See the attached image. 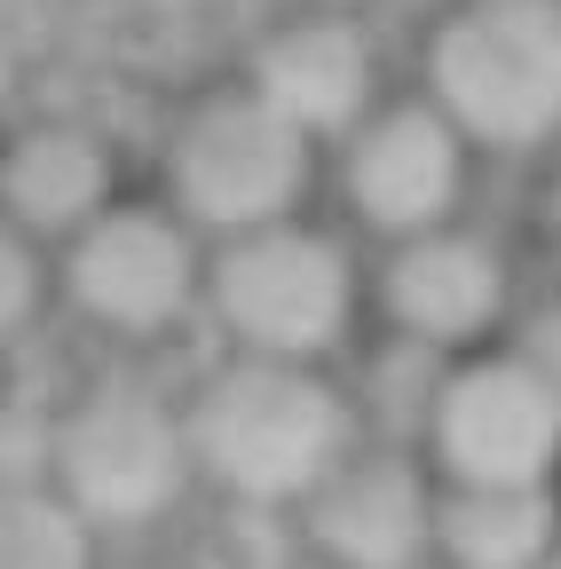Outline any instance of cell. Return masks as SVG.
I'll list each match as a JSON object with an SVG mask.
<instances>
[{
  "mask_svg": "<svg viewBox=\"0 0 561 569\" xmlns=\"http://www.w3.org/2000/svg\"><path fill=\"white\" fill-rule=\"evenodd\" d=\"M428 569H435V561H428Z\"/></svg>",
  "mask_w": 561,
  "mask_h": 569,
  "instance_id": "obj_23",
  "label": "cell"
},
{
  "mask_svg": "<svg viewBox=\"0 0 561 569\" xmlns=\"http://www.w3.org/2000/svg\"><path fill=\"white\" fill-rule=\"evenodd\" d=\"M0 403H9V356H0Z\"/></svg>",
  "mask_w": 561,
  "mask_h": 569,
  "instance_id": "obj_21",
  "label": "cell"
},
{
  "mask_svg": "<svg viewBox=\"0 0 561 569\" xmlns=\"http://www.w3.org/2000/svg\"><path fill=\"white\" fill-rule=\"evenodd\" d=\"M317 182H324V151L277 119L238 71L182 96L159 134V198L206 246L261 222H293V213H309Z\"/></svg>",
  "mask_w": 561,
  "mask_h": 569,
  "instance_id": "obj_5",
  "label": "cell"
},
{
  "mask_svg": "<svg viewBox=\"0 0 561 569\" xmlns=\"http://www.w3.org/2000/svg\"><path fill=\"white\" fill-rule=\"evenodd\" d=\"M151 9H206V0H151Z\"/></svg>",
  "mask_w": 561,
  "mask_h": 569,
  "instance_id": "obj_20",
  "label": "cell"
},
{
  "mask_svg": "<svg viewBox=\"0 0 561 569\" xmlns=\"http://www.w3.org/2000/svg\"><path fill=\"white\" fill-rule=\"evenodd\" d=\"M103 538L48 482H0V569H103Z\"/></svg>",
  "mask_w": 561,
  "mask_h": 569,
  "instance_id": "obj_14",
  "label": "cell"
},
{
  "mask_svg": "<svg viewBox=\"0 0 561 569\" xmlns=\"http://www.w3.org/2000/svg\"><path fill=\"white\" fill-rule=\"evenodd\" d=\"M119 190H127L119 142L96 119L40 111V119L0 127V222L24 230L32 246L56 253L80 222H96Z\"/></svg>",
  "mask_w": 561,
  "mask_h": 569,
  "instance_id": "obj_12",
  "label": "cell"
},
{
  "mask_svg": "<svg viewBox=\"0 0 561 569\" xmlns=\"http://www.w3.org/2000/svg\"><path fill=\"white\" fill-rule=\"evenodd\" d=\"M324 182L340 198V230L348 238H372V246H395V238H419V230H443L467 213V190H474V151L467 134L419 96H380L357 127H348L332 151H324Z\"/></svg>",
  "mask_w": 561,
  "mask_h": 569,
  "instance_id": "obj_8",
  "label": "cell"
},
{
  "mask_svg": "<svg viewBox=\"0 0 561 569\" xmlns=\"http://www.w3.org/2000/svg\"><path fill=\"white\" fill-rule=\"evenodd\" d=\"M261 569H317V561H309V553H301V546H293V538H285V553H269V561H261Z\"/></svg>",
  "mask_w": 561,
  "mask_h": 569,
  "instance_id": "obj_17",
  "label": "cell"
},
{
  "mask_svg": "<svg viewBox=\"0 0 561 569\" xmlns=\"http://www.w3.org/2000/svg\"><path fill=\"white\" fill-rule=\"evenodd\" d=\"M522 309V277L499 230H474L467 213L443 230H419L372 246L364 261V317L419 356H467L490 348Z\"/></svg>",
  "mask_w": 561,
  "mask_h": 569,
  "instance_id": "obj_9",
  "label": "cell"
},
{
  "mask_svg": "<svg viewBox=\"0 0 561 569\" xmlns=\"http://www.w3.org/2000/svg\"><path fill=\"white\" fill-rule=\"evenodd\" d=\"M174 403H182L198 490H214L238 515H269V522H285L364 443V403L332 365L214 356Z\"/></svg>",
  "mask_w": 561,
  "mask_h": 569,
  "instance_id": "obj_1",
  "label": "cell"
},
{
  "mask_svg": "<svg viewBox=\"0 0 561 569\" xmlns=\"http://www.w3.org/2000/svg\"><path fill=\"white\" fill-rule=\"evenodd\" d=\"M538 569H561V530H553V546H545V561Z\"/></svg>",
  "mask_w": 561,
  "mask_h": 569,
  "instance_id": "obj_19",
  "label": "cell"
},
{
  "mask_svg": "<svg viewBox=\"0 0 561 569\" xmlns=\"http://www.w3.org/2000/svg\"><path fill=\"white\" fill-rule=\"evenodd\" d=\"M419 96L474 159H545L561 142V0H443L419 32Z\"/></svg>",
  "mask_w": 561,
  "mask_h": 569,
  "instance_id": "obj_3",
  "label": "cell"
},
{
  "mask_svg": "<svg viewBox=\"0 0 561 569\" xmlns=\"http://www.w3.org/2000/svg\"><path fill=\"white\" fill-rule=\"evenodd\" d=\"M411 451L435 482H474V490L561 482V396L507 340L443 356L428 396H419Z\"/></svg>",
  "mask_w": 561,
  "mask_h": 569,
  "instance_id": "obj_7",
  "label": "cell"
},
{
  "mask_svg": "<svg viewBox=\"0 0 561 569\" xmlns=\"http://www.w3.org/2000/svg\"><path fill=\"white\" fill-rule=\"evenodd\" d=\"M561 530V482H522V490H474V482H435V569H538Z\"/></svg>",
  "mask_w": 561,
  "mask_h": 569,
  "instance_id": "obj_13",
  "label": "cell"
},
{
  "mask_svg": "<svg viewBox=\"0 0 561 569\" xmlns=\"http://www.w3.org/2000/svg\"><path fill=\"white\" fill-rule=\"evenodd\" d=\"M238 80L285 119L301 127L317 151L357 127L380 96H388V63H380V32L357 17V9H285L277 24L253 32Z\"/></svg>",
  "mask_w": 561,
  "mask_h": 569,
  "instance_id": "obj_11",
  "label": "cell"
},
{
  "mask_svg": "<svg viewBox=\"0 0 561 569\" xmlns=\"http://www.w3.org/2000/svg\"><path fill=\"white\" fill-rule=\"evenodd\" d=\"M103 569H198V561H103Z\"/></svg>",
  "mask_w": 561,
  "mask_h": 569,
  "instance_id": "obj_18",
  "label": "cell"
},
{
  "mask_svg": "<svg viewBox=\"0 0 561 569\" xmlns=\"http://www.w3.org/2000/svg\"><path fill=\"white\" fill-rule=\"evenodd\" d=\"M56 309V269H48V246H32L24 230L0 222V356H17L40 317Z\"/></svg>",
  "mask_w": 561,
  "mask_h": 569,
  "instance_id": "obj_15",
  "label": "cell"
},
{
  "mask_svg": "<svg viewBox=\"0 0 561 569\" xmlns=\"http://www.w3.org/2000/svg\"><path fill=\"white\" fill-rule=\"evenodd\" d=\"M514 356H522V365L561 396V301H538V309H514V325L499 332Z\"/></svg>",
  "mask_w": 561,
  "mask_h": 569,
  "instance_id": "obj_16",
  "label": "cell"
},
{
  "mask_svg": "<svg viewBox=\"0 0 561 569\" xmlns=\"http://www.w3.org/2000/svg\"><path fill=\"white\" fill-rule=\"evenodd\" d=\"M198 325L222 356H277V365H332L357 348L364 317V253L340 222L293 213L206 246Z\"/></svg>",
  "mask_w": 561,
  "mask_h": 569,
  "instance_id": "obj_2",
  "label": "cell"
},
{
  "mask_svg": "<svg viewBox=\"0 0 561 569\" xmlns=\"http://www.w3.org/2000/svg\"><path fill=\"white\" fill-rule=\"evenodd\" d=\"M56 309L111 348H159L198 325L206 238L159 190H119L96 222H80L48 253Z\"/></svg>",
  "mask_w": 561,
  "mask_h": 569,
  "instance_id": "obj_6",
  "label": "cell"
},
{
  "mask_svg": "<svg viewBox=\"0 0 561 569\" xmlns=\"http://www.w3.org/2000/svg\"><path fill=\"white\" fill-rule=\"evenodd\" d=\"M317 569H428L435 546V475L411 443L364 436L301 507L285 515Z\"/></svg>",
  "mask_w": 561,
  "mask_h": 569,
  "instance_id": "obj_10",
  "label": "cell"
},
{
  "mask_svg": "<svg viewBox=\"0 0 561 569\" xmlns=\"http://www.w3.org/2000/svg\"><path fill=\"white\" fill-rule=\"evenodd\" d=\"M40 482L103 546L167 530L198 498L174 388H159L143 372H96L88 388H72L48 411V475Z\"/></svg>",
  "mask_w": 561,
  "mask_h": 569,
  "instance_id": "obj_4",
  "label": "cell"
},
{
  "mask_svg": "<svg viewBox=\"0 0 561 569\" xmlns=\"http://www.w3.org/2000/svg\"><path fill=\"white\" fill-rule=\"evenodd\" d=\"M553 151H561V142H553Z\"/></svg>",
  "mask_w": 561,
  "mask_h": 569,
  "instance_id": "obj_22",
  "label": "cell"
}]
</instances>
